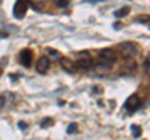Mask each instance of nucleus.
<instances>
[{
  "label": "nucleus",
  "instance_id": "2eb2a0df",
  "mask_svg": "<svg viewBox=\"0 0 150 140\" xmlns=\"http://www.w3.org/2000/svg\"><path fill=\"white\" fill-rule=\"evenodd\" d=\"M53 1L58 8H65L69 5V0H53Z\"/></svg>",
  "mask_w": 150,
  "mask_h": 140
},
{
  "label": "nucleus",
  "instance_id": "9b49d317",
  "mask_svg": "<svg viewBox=\"0 0 150 140\" xmlns=\"http://www.w3.org/2000/svg\"><path fill=\"white\" fill-rule=\"evenodd\" d=\"M131 133H133V136L134 138H140L142 136V128L139 127V125H131Z\"/></svg>",
  "mask_w": 150,
  "mask_h": 140
},
{
  "label": "nucleus",
  "instance_id": "423d86ee",
  "mask_svg": "<svg viewBox=\"0 0 150 140\" xmlns=\"http://www.w3.org/2000/svg\"><path fill=\"white\" fill-rule=\"evenodd\" d=\"M111 71V65L105 64V63H99L94 68V74L98 76H105Z\"/></svg>",
  "mask_w": 150,
  "mask_h": 140
},
{
  "label": "nucleus",
  "instance_id": "f03ea898",
  "mask_svg": "<svg viewBox=\"0 0 150 140\" xmlns=\"http://www.w3.org/2000/svg\"><path fill=\"white\" fill-rule=\"evenodd\" d=\"M29 4H30V0H16L15 5H14V10H13L14 16L16 19H23L28 11Z\"/></svg>",
  "mask_w": 150,
  "mask_h": 140
},
{
  "label": "nucleus",
  "instance_id": "a211bd4d",
  "mask_svg": "<svg viewBox=\"0 0 150 140\" xmlns=\"http://www.w3.org/2000/svg\"><path fill=\"white\" fill-rule=\"evenodd\" d=\"M4 105H5V96L0 95V108H3Z\"/></svg>",
  "mask_w": 150,
  "mask_h": 140
},
{
  "label": "nucleus",
  "instance_id": "0eeeda50",
  "mask_svg": "<svg viewBox=\"0 0 150 140\" xmlns=\"http://www.w3.org/2000/svg\"><path fill=\"white\" fill-rule=\"evenodd\" d=\"M50 66V60L48 57H40L36 63V71L39 74H45Z\"/></svg>",
  "mask_w": 150,
  "mask_h": 140
},
{
  "label": "nucleus",
  "instance_id": "f257e3e1",
  "mask_svg": "<svg viewBox=\"0 0 150 140\" xmlns=\"http://www.w3.org/2000/svg\"><path fill=\"white\" fill-rule=\"evenodd\" d=\"M118 50L121 55V58L129 59V58H133L137 54V45L134 43H130V41H124V43H120L118 45Z\"/></svg>",
  "mask_w": 150,
  "mask_h": 140
},
{
  "label": "nucleus",
  "instance_id": "20e7f679",
  "mask_svg": "<svg viewBox=\"0 0 150 140\" xmlns=\"http://www.w3.org/2000/svg\"><path fill=\"white\" fill-rule=\"evenodd\" d=\"M139 106H140V99H139V96L135 94L130 95L124 104L125 110L129 111V113H135V111L139 109Z\"/></svg>",
  "mask_w": 150,
  "mask_h": 140
},
{
  "label": "nucleus",
  "instance_id": "39448f33",
  "mask_svg": "<svg viewBox=\"0 0 150 140\" xmlns=\"http://www.w3.org/2000/svg\"><path fill=\"white\" fill-rule=\"evenodd\" d=\"M19 60L23 66L25 68H30L31 66V63H33V51L30 49H24L21 50L20 55H19Z\"/></svg>",
  "mask_w": 150,
  "mask_h": 140
},
{
  "label": "nucleus",
  "instance_id": "9d476101",
  "mask_svg": "<svg viewBox=\"0 0 150 140\" xmlns=\"http://www.w3.org/2000/svg\"><path fill=\"white\" fill-rule=\"evenodd\" d=\"M129 13H130V8H129V6H124V8H120L119 10L114 11V16L118 18V19H120V18L126 16Z\"/></svg>",
  "mask_w": 150,
  "mask_h": 140
},
{
  "label": "nucleus",
  "instance_id": "6ab92c4d",
  "mask_svg": "<svg viewBox=\"0 0 150 140\" xmlns=\"http://www.w3.org/2000/svg\"><path fill=\"white\" fill-rule=\"evenodd\" d=\"M0 36L5 38V36H8V33H5V31H0Z\"/></svg>",
  "mask_w": 150,
  "mask_h": 140
},
{
  "label": "nucleus",
  "instance_id": "f8f14e48",
  "mask_svg": "<svg viewBox=\"0 0 150 140\" xmlns=\"http://www.w3.org/2000/svg\"><path fill=\"white\" fill-rule=\"evenodd\" d=\"M123 69L125 70L124 74H130L131 71H134V70L137 69V64H135L134 62H131V63H129L128 65H126V66H124Z\"/></svg>",
  "mask_w": 150,
  "mask_h": 140
},
{
  "label": "nucleus",
  "instance_id": "f3484780",
  "mask_svg": "<svg viewBox=\"0 0 150 140\" xmlns=\"http://www.w3.org/2000/svg\"><path fill=\"white\" fill-rule=\"evenodd\" d=\"M18 127L20 128L21 130H25V129L28 128V124H26V123H24V121H19V123H18Z\"/></svg>",
  "mask_w": 150,
  "mask_h": 140
},
{
  "label": "nucleus",
  "instance_id": "6e6552de",
  "mask_svg": "<svg viewBox=\"0 0 150 140\" xmlns=\"http://www.w3.org/2000/svg\"><path fill=\"white\" fill-rule=\"evenodd\" d=\"M60 65H62V68L69 74H73V73L76 71V64L69 58H62L60 59Z\"/></svg>",
  "mask_w": 150,
  "mask_h": 140
},
{
  "label": "nucleus",
  "instance_id": "7ed1b4c3",
  "mask_svg": "<svg viewBox=\"0 0 150 140\" xmlns=\"http://www.w3.org/2000/svg\"><path fill=\"white\" fill-rule=\"evenodd\" d=\"M99 59L101 63H105V64H114L116 62V54L112 49H103L99 51Z\"/></svg>",
  "mask_w": 150,
  "mask_h": 140
},
{
  "label": "nucleus",
  "instance_id": "dca6fc26",
  "mask_svg": "<svg viewBox=\"0 0 150 140\" xmlns=\"http://www.w3.org/2000/svg\"><path fill=\"white\" fill-rule=\"evenodd\" d=\"M149 63H150V60H149V57L145 59V63H144V70L146 71V74L149 73Z\"/></svg>",
  "mask_w": 150,
  "mask_h": 140
},
{
  "label": "nucleus",
  "instance_id": "aec40b11",
  "mask_svg": "<svg viewBox=\"0 0 150 140\" xmlns=\"http://www.w3.org/2000/svg\"><path fill=\"white\" fill-rule=\"evenodd\" d=\"M1 75H3V70L0 69V76H1Z\"/></svg>",
  "mask_w": 150,
  "mask_h": 140
},
{
  "label": "nucleus",
  "instance_id": "4468645a",
  "mask_svg": "<svg viewBox=\"0 0 150 140\" xmlns=\"http://www.w3.org/2000/svg\"><path fill=\"white\" fill-rule=\"evenodd\" d=\"M76 132H78V124L71 123V124L68 125V129H67V133L68 134H75Z\"/></svg>",
  "mask_w": 150,
  "mask_h": 140
},
{
  "label": "nucleus",
  "instance_id": "ddd939ff",
  "mask_svg": "<svg viewBox=\"0 0 150 140\" xmlns=\"http://www.w3.org/2000/svg\"><path fill=\"white\" fill-rule=\"evenodd\" d=\"M53 124H54V120L51 118H44L43 121L40 123V127L41 128H48V127H50V125H53Z\"/></svg>",
  "mask_w": 150,
  "mask_h": 140
},
{
  "label": "nucleus",
  "instance_id": "1a4fd4ad",
  "mask_svg": "<svg viewBox=\"0 0 150 140\" xmlns=\"http://www.w3.org/2000/svg\"><path fill=\"white\" fill-rule=\"evenodd\" d=\"M75 64H76V68H80L83 70H89L93 66V59L89 55H86V57L79 58Z\"/></svg>",
  "mask_w": 150,
  "mask_h": 140
}]
</instances>
